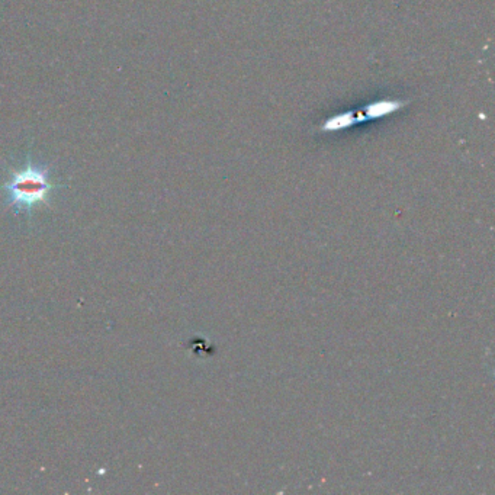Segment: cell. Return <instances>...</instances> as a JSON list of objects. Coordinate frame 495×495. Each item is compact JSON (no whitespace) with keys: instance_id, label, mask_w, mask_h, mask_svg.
<instances>
[{"instance_id":"3957f363","label":"cell","mask_w":495,"mask_h":495,"mask_svg":"<svg viewBox=\"0 0 495 495\" xmlns=\"http://www.w3.org/2000/svg\"><path fill=\"white\" fill-rule=\"evenodd\" d=\"M361 121H365L363 115H358V114H354L353 111L343 112V114L334 115V116L327 118L326 121H324L322 125H321V131L333 132V131L347 130V128L356 125V123L361 122Z\"/></svg>"},{"instance_id":"7a4b0ae2","label":"cell","mask_w":495,"mask_h":495,"mask_svg":"<svg viewBox=\"0 0 495 495\" xmlns=\"http://www.w3.org/2000/svg\"><path fill=\"white\" fill-rule=\"evenodd\" d=\"M406 105V102L397 101V99H386V101H376L374 103H370L365 107V121L366 119H378L383 118L386 115H391L397 111H399L402 106Z\"/></svg>"},{"instance_id":"6da1fadb","label":"cell","mask_w":495,"mask_h":495,"mask_svg":"<svg viewBox=\"0 0 495 495\" xmlns=\"http://www.w3.org/2000/svg\"><path fill=\"white\" fill-rule=\"evenodd\" d=\"M49 166H35L28 157V163L21 170L10 172V179L0 186L8 195V205L13 207L15 211H26L31 214L33 208L40 204H47L49 196L53 189L58 188V184L50 180Z\"/></svg>"}]
</instances>
